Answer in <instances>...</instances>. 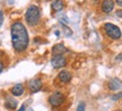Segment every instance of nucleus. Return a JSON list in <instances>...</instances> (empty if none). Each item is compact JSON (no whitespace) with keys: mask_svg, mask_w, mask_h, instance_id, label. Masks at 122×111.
Wrapping results in <instances>:
<instances>
[{"mask_svg":"<svg viewBox=\"0 0 122 111\" xmlns=\"http://www.w3.org/2000/svg\"><path fill=\"white\" fill-rule=\"evenodd\" d=\"M11 93L15 96H20L23 93H24V86L22 84H17L15 85L13 89H11Z\"/></svg>","mask_w":122,"mask_h":111,"instance_id":"nucleus-13","label":"nucleus"},{"mask_svg":"<svg viewBox=\"0 0 122 111\" xmlns=\"http://www.w3.org/2000/svg\"><path fill=\"white\" fill-rule=\"evenodd\" d=\"M115 15H117L118 17H121L122 18V9H120V10H117V11H115Z\"/></svg>","mask_w":122,"mask_h":111,"instance_id":"nucleus-17","label":"nucleus"},{"mask_svg":"<svg viewBox=\"0 0 122 111\" xmlns=\"http://www.w3.org/2000/svg\"><path fill=\"white\" fill-rule=\"evenodd\" d=\"M4 23V11H0V27Z\"/></svg>","mask_w":122,"mask_h":111,"instance_id":"nucleus-16","label":"nucleus"},{"mask_svg":"<svg viewBox=\"0 0 122 111\" xmlns=\"http://www.w3.org/2000/svg\"><path fill=\"white\" fill-rule=\"evenodd\" d=\"M63 7H65V5H63L62 0H54L51 4V8H52L53 11H60L63 9Z\"/></svg>","mask_w":122,"mask_h":111,"instance_id":"nucleus-11","label":"nucleus"},{"mask_svg":"<svg viewBox=\"0 0 122 111\" xmlns=\"http://www.w3.org/2000/svg\"><path fill=\"white\" fill-rule=\"evenodd\" d=\"M28 87H30V92H33V93L39 92L40 90L42 89V80L40 79V78H33V79H30V83H28Z\"/></svg>","mask_w":122,"mask_h":111,"instance_id":"nucleus-6","label":"nucleus"},{"mask_svg":"<svg viewBox=\"0 0 122 111\" xmlns=\"http://www.w3.org/2000/svg\"><path fill=\"white\" fill-rule=\"evenodd\" d=\"M17 101L15 100V99L13 98H8L7 100H6V102H5V106H6V108L7 109H9V110H14V109H16L17 108Z\"/></svg>","mask_w":122,"mask_h":111,"instance_id":"nucleus-12","label":"nucleus"},{"mask_svg":"<svg viewBox=\"0 0 122 111\" xmlns=\"http://www.w3.org/2000/svg\"><path fill=\"white\" fill-rule=\"evenodd\" d=\"M11 43L16 52H24L28 45V33L25 25L20 22H15L10 27Z\"/></svg>","mask_w":122,"mask_h":111,"instance_id":"nucleus-1","label":"nucleus"},{"mask_svg":"<svg viewBox=\"0 0 122 111\" xmlns=\"http://www.w3.org/2000/svg\"><path fill=\"white\" fill-rule=\"evenodd\" d=\"M122 87V82L118 78H113L109 82V89L111 91H118L119 89Z\"/></svg>","mask_w":122,"mask_h":111,"instance_id":"nucleus-9","label":"nucleus"},{"mask_svg":"<svg viewBox=\"0 0 122 111\" xmlns=\"http://www.w3.org/2000/svg\"><path fill=\"white\" fill-rule=\"evenodd\" d=\"M63 102H65V95L61 93V92H56V93H53L52 95L49 98V103L54 108L60 107Z\"/></svg>","mask_w":122,"mask_h":111,"instance_id":"nucleus-4","label":"nucleus"},{"mask_svg":"<svg viewBox=\"0 0 122 111\" xmlns=\"http://www.w3.org/2000/svg\"><path fill=\"white\" fill-rule=\"evenodd\" d=\"M115 2H117V5H118V6L122 7V0H115Z\"/></svg>","mask_w":122,"mask_h":111,"instance_id":"nucleus-18","label":"nucleus"},{"mask_svg":"<svg viewBox=\"0 0 122 111\" xmlns=\"http://www.w3.org/2000/svg\"><path fill=\"white\" fill-rule=\"evenodd\" d=\"M58 77H59V79H60L62 83H65V84L69 83L70 80H71V74L67 70H61L60 73H59Z\"/></svg>","mask_w":122,"mask_h":111,"instance_id":"nucleus-10","label":"nucleus"},{"mask_svg":"<svg viewBox=\"0 0 122 111\" xmlns=\"http://www.w3.org/2000/svg\"><path fill=\"white\" fill-rule=\"evenodd\" d=\"M85 108H86V104L85 102H80L77 107V111H85Z\"/></svg>","mask_w":122,"mask_h":111,"instance_id":"nucleus-14","label":"nucleus"},{"mask_svg":"<svg viewBox=\"0 0 122 111\" xmlns=\"http://www.w3.org/2000/svg\"><path fill=\"white\" fill-rule=\"evenodd\" d=\"M117 60H122V53L119 54V56H117Z\"/></svg>","mask_w":122,"mask_h":111,"instance_id":"nucleus-20","label":"nucleus"},{"mask_svg":"<svg viewBox=\"0 0 122 111\" xmlns=\"http://www.w3.org/2000/svg\"><path fill=\"white\" fill-rule=\"evenodd\" d=\"M51 65H52L53 68H62L67 65V59H66L63 56H54V57L51 59Z\"/></svg>","mask_w":122,"mask_h":111,"instance_id":"nucleus-5","label":"nucleus"},{"mask_svg":"<svg viewBox=\"0 0 122 111\" xmlns=\"http://www.w3.org/2000/svg\"><path fill=\"white\" fill-rule=\"evenodd\" d=\"M66 51H67L66 47L63 44H61V43H59V44H56L52 48V54H53V57H54V56H62V54L65 53Z\"/></svg>","mask_w":122,"mask_h":111,"instance_id":"nucleus-8","label":"nucleus"},{"mask_svg":"<svg viewBox=\"0 0 122 111\" xmlns=\"http://www.w3.org/2000/svg\"><path fill=\"white\" fill-rule=\"evenodd\" d=\"M4 70V63L0 61V74H1V71Z\"/></svg>","mask_w":122,"mask_h":111,"instance_id":"nucleus-19","label":"nucleus"},{"mask_svg":"<svg viewBox=\"0 0 122 111\" xmlns=\"http://www.w3.org/2000/svg\"><path fill=\"white\" fill-rule=\"evenodd\" d=\"M104 30L106 35L110 36L112 40H119L121 37V30L117 25H113L111 23H106L104 25Z\"/></svg>","mask_w":122,"mask_h":111,"instance_id":"nucleus-3","label":"nucleus"},{"mask_svg":"<svg viewBox=\"0 0 122 111\" xmlns=\"http://www.w3.org/2000/svg\"><path fill=\"white\" fill-rule=\"evenodd\" d=\"M114 8V1L113 0H104L102 2V10L104 11L105 14L111 13Z\"/></svg>","mask_w":122,"mask_h":111,"instance_id":"nucleus-7","label":"nucleus"},{"mask_svg":"<svg viewBox=\"0 0 122 111\" xmlns=\"http://www.w3.org/2000/svg\"><path fill=\"white\" fill-rule=\"evenodd\" d=\"M25 18H26L27 23L30 25H36L39 23L40 18H41V11H40V8L35 5H32L30 6L26 10V14H25Z\"/></svg>","mask_w":122,"mask_h":111,"instance_id":"nucleus-2","label":"nucleus"},{"mask_svg":"<svg viewBox=\"0 0 122 111\" xmlns=\"http://www.w3.org/2000/svg\"><path fill=\"white\" fill-rule=\"evenodd\" d=\"M120 99H122V92H120V93L115 94V95L112 96V100H113V101H118V100H120Z\"/></svg>","mask_w":122,"mask_h":111,"instance_id":"nucleus-15","label":"nucleus"},{"mask_svg":"<svg viewBox=\"0 0 122 111\" xmlns=\"http://www.w3.org/2000/svg\"><path fill=\"white\" fill-rule=\"evenodd\" d=\"M18 111H26V110H25V107H24V106H22V107H20V109H19Z\"/></svg>","mask_w":122,"mask_h":111,"instance_id":"nucleus-21","label":"nucleus"},{"mask_svg":"<svg viewBox=\"0 0 122 111\" xmlns=\"http://www.w3.org/2000/svg\"><path fill=\"white\" fill-rule=\"evenodd\" d=\"M118 111H122V110H118Z\"/></svg>","mask_w":122,"mask_h":111,"instance_id":"nucleus-22","label":"nucleus"}]
</instances>
